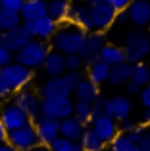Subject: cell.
Wrapping results in <instances>:
<instances>
[{"mask_svg": "<svg viewBox=\"0 0 150 151\" xmlns=\"http://www.w3.org/2000/svg\"><path fill=\"white\" fill-rule=\"evenodd\" d=\"M89 6H94V4H102V2H106V0H85Z\"/></svg>", "mask_w": 150, "mask_h": 151, "instance_id": "cell-49", "label": "cell"}, {"mask_svg": "<svg viewBox=\"0 0 150 151\" xmlns=\"http://www.w3.org/2000/svg\"><path fill=\"white\" fill-rule=\"evenodd\" d=\"M0 119H2L4 126L8 128V132H10V130H15V128H21V126L29 124V122H33L29 119V115L14 101L2 103V107H0Z\"/></svg>", "mask_w": 150, "mask_h": 151, "instance_id": "cell-10", "label": "cell"}, {"mask_svg": "<svg viewBox=\"0 0 150 151\" xmlns=\"http://www.w3.org/2000/svg\"><path fill=\"white\" fill-rule=\"evenodd\" d=\"M64 75H66V78L69 81V84L73 86V90H75V86H77L79 82H81L83 78H85V77H83V73H81V71H66Z\"/></svg>", "mask_w": 150, "mask_h": 151, "instance_id": "cell-38", "label": "cell"}, {"mask_svg": "<svg viewBox=\"0 0 150 151\" xmlns=\"http://www.w3.org/2000/svg\"><path fill=\"white\" fill-rule=\"evenodd\" d=\"M0 107H2V100H0Z\"/></svg>", "mask_w": 150, "mask_h": 151, "instance_id": "cell-53", "label": "cell"}, {"mask_svg": "<svg viewBox=\"0 0 150 151\" xmlns=\"http://www.w3.org/2000/svg\"><path fill=\"white\" fill-rule=\"evenodd\" d=\"M129 21L135 27L150 25V0H133L127 8Z\"/></svg>", "mask_w": 150, "mask_h": 151, "instance_id": "cell-18", "label": "cell"}, {"mask_svg": "<svg viewBox=\"0 0 150 151\" xmlns=\"http://www.w3.org/2000/svg\"><path fill=\"white\" fill-rule=\"evenodd\" d=\"M131 81L139 82L141 86H146L150 82V65L139 61V63H133V69H131Z\"/></svg>", "mask_w": 150, "mask_h": 151, "instance_id": "cell-30", "label": "cell"}, {"mask_svg": "<svg viewBox=\"0 0 150 151\" xmlns=\"http://www.w3.org/2000/svg\"><path fill=\"white\" fill-rule=\"evenodd\" d=\"M2 73H4V77H6V81L10 82V86H12L14 92L23 90V88H29V86L33 84V81H35V71L29 69V67H25V65H21V63L15 61V59L4 67Z\"/></svg>", "mask_w": 150, "mask_h": 151, "instance_id": "cell-4", "label": "cell"}, {"mask_svg": "<svg viewBox=\"0 0 150 151\" xmlns=\"http://www.w3.org/2000/svg\"><path fill=\"white\" fill-rule=\"evenodd\" d=\"M144 132H146V128L141 124L133 132H119L110 142V147L116 151H143L141 149V142H143Z\"/></svg>", "mask_w": 150, "mask_h": 151, "instance_id": "cell-11", "label": "cell"}, {"mask_svg": "<svg viewBox=\"0 0 150 151\" xmlns=\"http://www.w3.org/2000/svg\"><path fill=\"white\" fill-rule=\"evenodd\" d=\"M73 98L77 101H96L98 98H100V90H98V84L96 82H92L89 77H85L81 82H79L77 86H75L73 90Z\"/></svg>", "mask_w": 150, "mask_h": 151, "instance_id": "cell-20", "label": "cell"}, {"mask_svg": "<svg viewBox=\"0 0 150 151\" xmlns=\"http://www.w3.org/2000/svg\"><path fill=\"white\" fill-rule=\"evenodd\" d=\"M73 117H77L81 122H85V124L89 126L90 122H92V103H89V101H77V100H75Z\"/></svg>", "mask_w": 150, "mask_h": 151, "instance_id": "cell-32", "label": "cell"}, {"mask_svg": "<svg viewBox=\"0 0 150 151\" xmlns=\"http://www.w3.org/2000/svg\"><path fill=\"white\" fill-rule=\"evenodd\" d=\"M12 96H14V90H12L10 82L6 81L2 69H0V100H8V98H12Z\"/></svg>", "mask_w": 150, "mask_h": 151, "instance_id": "cell-35", "label": "cell"}, {"mask_svg": "<svg viewBox=\"0 0 150 151\" xmlns=\"http://www.w3.org/2000/svg\"><path fill=\"white\" fill-rule=\"evenodd\" d=\"M141 149H143V151H150V130L144 132L143 142H141Z\"/></svg>", "mask_w": 150, "mask_h": 151, "instance_id": "cell-43", "label": "cell"}, {"mask_svg": "<svg viewBox=\"0 0 150 151\" xmlns=\"http://www.w3.org/2000/svg\"><path fill=\"white\" fill-rule=\"evenodd\" d=\"M125 90H127V94H129V96H137V94H141L143 86H141L139 82H135V81H129L127 84H125Z\"/></svg>", "mask_w": 150, "mask_h": 151, "instance_id": "cell-41", "label": "cell"}, {"mask_svg": "<svg viewBox=\"0 0 150 151\" xmlns=\"http://www.w3.org/2000/svg\"><path fill=\"white\" fill-rule=\"evenodd\" d=\"M143 122H144V124H150V107H144V113H143Z\"/></svg>", "mask_w": 150, "mask_h": 151, "instance_id": "cell-46", "label": "cell"}, {"mask_svg": "<svg viewBox=\"0 0 150 151\" xmlns=\"http://www.w3.org/2000/svg\"><path fill=\"white\" fill-rule=\"evenodd\" d=\"M31 40H33L31 33L23 27V23H21V25H17V27H14V29H10V31L4 33V42H2V44L8 46V48L15 54V52H19L23 46L29 44Z\"/></svg>", "mask_w": 150, "mask_h": 151, "instance_id": "cell-17", "label": "cell"}, {"mask_svg": "<svg viewBox=\"0 0 150 151\" xmlns=\"http://www.w3.org/2000/svg\"><path fill=\"white\" fill-rule=\"evenodd\" d=\"M0 151H17L12 144H8V142H4V144H0Z\"/></svg>", "mask_w": 150, "mask_h": 151, "instance_id": "cell-47", "label": "cell"}, {"mask_svg": "<svg viewBox=\"0 0 150 151\" xmlns=\"http://www.w3.org/2000/svg\"><path fill=\"white\" fill-rule=\"evenodd\" d=\"M87 33H89V31H85L83 27L73 25V23H69V21H64V23H60L54 38L50 40V46H52V50L62 52L64 55L81 54L85 38H87Z\"/></svg>", "mask_w": 150, "mask_h": 151, "instance_id": "cell-1", "label": "cell"}, {"mask_svg": "<svg viewBox=\"0 0 150 151\" xmlns=\"http://www.w3.org/2000/svg\"><path fill=\"white\" fill-rule=\"evenodd\" d=\"M110 69H112V65H110V63L98 59V61L92 63V65H87V77H89L92 82H96V84L100 86V84H104V82H108V78H110Z\"/></svg>", "mask_w": 150, "mask_h": 151, "instance_id": "cell-25", "label": "cell"}, {"mask_svg": "<svg viewBox=\"0 0 150 151\" xmlns=\"http://www.w3.org/2000/svg\"><path fill=\"white\" fill-rule=\"evenodd\" d=\"M39 94L42 100L46 98H64V96H73V86L66 78V75L60 77H48L41 86H39Z\"/></svg>", "mask_w": 150, "mask_h": 151, "instance_id": "cell-9", "label": "cell"}, {"mask_svg": "<svg viewBox=\"0 0 150 151\" xmlns=\"http://www.w3.org/2000/svg\"><path fill=\"white\" fill-rule=\"evenodd\" d=\"M69 6H71V0H48V15L54 17L58 23H64L68 21Z\"/></svg>", "mask_w": 150, "mask_h": 151, "instance_id": "cell-27", "label": "cell"}, {"mask_svg": "<svg viewBox=\"0 0 150 151\" xmlns=\"http://www.w3.org/2000/svg\"><path fill=\"white\" fill-rule=\"evenodd\" d=\"M108 98H98L96 101H92V119L102 117V115H108Z\"/></svg>", "mask_w": 150, "mask_h": 151, "instance_id": "cell-34", "label": "cell"}, {"mask_svg": "<svg viewBox=\"0 0 150 151\" xmlns=\"http://www.w3.org/2000/svg\"><path fill=\"white\" fill-rule=\"evenodd\" d=\"M0 6H2V8H8V10H14V12H19V14H21L23 6H25V0H0Z\"/></svg>", "mask_w": 150, "mask_h": 151, "instance_id": "cell-37", "label": "cell"}, {"mask_svg": "<svg viewBox=\"0 0 150 151\" xmlns=\"http://www.w3.org/2000/svg\"><path fill=\"white\" fill-rule=\"evenodd\" d=\"M66 67H68V71H81L87 65L81 54H68L66 55Z\"/></svg>", "mask_w": 150, "mask_h": 151, "instance_id": "cell-33", "label": "cell"}, {"mask_svg": "<svg viewBox=\"0 0 150 151\" xmlns=\"http://www.w3.org/2000/svg\"><path fill=\"white\" fill-rule=\"evenodd\" d=\"M21 23H23V17L19 12H14V10H8V8L0 6V31L6 33V31L21 25Z\"/></svg>", "mask_w": 150, "mask_h": 151, "instance_id": "cell-29", "label": "cell"}, {"mask_svg": "<svg viewBox=\"0 0 150 151\" xmlns=\"http://www.w3.org/2000/svg\"><path fill=\"white\" fill-rule=\"evenodd\" d=\"M106 2L110 4V6L114 8V10L117 12V14H119V12H125L129 8V4L133 2V0H106Z\"/></svg>", "mask_w": 150, "mask_h": 151, "instance_id": "cell-39", "label": "cell"}, {"mask_svg": "<svg viewBox=\"0 0 150 151\" xmlns=\"http://www.w3.org/2000/svg\"><path fill=\"white\" fill-rule=\"evenodd\" d=\"M123 52H125V59L129 63H139L148 55L150 38L146 31H143V27H135L127 33L123 42Z\"/></svg>", "mask_w": 150, "mask_h": 151, "instance_id": "cell-3", "label": "cell"}, {"mask_svg": "<svg viewBox=\"0 0 150 151\" xmlns=\"http://www.w3.org/2000/svg\"><path fill=\"white\" fill-rule=\"evenodd\" d=\"M8 144H12L17 151H33L41 144L39 140V134L35 130V122H29V124L21 126V128H15L8 132Z\"/></svg>", "mask_w": 150, "mask_h": 151, "instance_id": "cell-5", "label": "cell"}, {"mask_svg": "<svg viewBox=\"0 0 150 151\" xmlns=\"http://www.w3.org/2000/svg\"><path fill=\"white\" fill-rule=\"evenodd\" d=\"M116 21H119V23H127V21H129L127 10H125V12H119V14H117V19H116Z\"/></svg>", "mask_w": 150, "mask_h": 151, "instance_id": "cell-45", "label": "cell"}, {"mask_svg": "<svg viewBox=\"0 0 150 151\" xmlns=\"http://www.w3.org/2000/svg\"><path fill=\"white\" fill-rule=\"evenodd\" d=\"M50 149L52 151H83V145L77 140H69L66 136H60L50 144Z\"/></svg>", "mask_w": 150, "mask_h": 151, "instance_id": "cell-31", "label": "cell"}, {"mask_svg": "<svg viewBox=\"0 0 150 151\" xmlns=\"http://www.w3.org/2000/svg\"><path fill=\"white\" fill-rule=\"evenodd\" d=\"M141 103H143L144 107H150V82L146 86H143V90H141Z\"/></svg>", "mask_w": 150, "mask_h": 151, "instance_id": "cell-42", "label": "cell"}, {"mask_svg": "<svg viewBox=\"0 0 150 151\" xmlns=\"http://www.w3.org/2000/svg\"><path fill=\"white\" fill-rule=\"evenodd\" d=\"M75 109V101L71 100V96H64V98H46L42 100L41 105V115L50 119H56V121H62V119H68L73 115Z\"/></svg>", "mask_w": 150, "mask_h": 151, "instance_id": "cell-6", "label": "cell"}, {"mask_svg": "<svg viewBox=\"0 0 150 151\" xmlns=\"http://www.w3.org/2000/svg\"><path fill=\"white\" fill-rule=\"evenodd\" d=\"M131 69H133V63H129V61H121V63L112 65L108 82L112 86H125L131 81Z\"/></svg>", "mask_w": 150, "mask_h": 151, "instance_id": "cell-24", "label": "cell"}, {"mask_svg": "<svg viewBox=\"0 0 150 151\" xmlns=\"http://www.w3.org/2000/svg\"><path fill=\"white\" fill-rule=\"evenodd\" d=\"M148 38H150V29H148Z\"/></svg>", "mask_w": 150, "mask_h": 151, "instance_id": "cell-52", "label": "cell"}, {"mask_svg": "<svg viewBox=\"0 0 150 151\" xmlns=\"http://www.w3.org/2000/svg\"><path fill=\"white\" fill-rule=\"evenodd\" d=\"M81 145H83V151H102L106 147V144L102 142V138L96 134V130L92 128V126H87L85 128V134H83L81 140Z\"/></svg>", "mask_w": 150, "mask_h": 151, "instance_id": "cell-26", "label": "cell"}, {"mask_svg": "<svg viewBox=\"0 0 150 151\" xmlns=\"http://www.w3.org/2000/svg\"><path fill=\"white\" fill-rule=\"evenodd\" d=\"M90 126L96 130V134L102 138V142H104L106 145H110V142L119 134V122L114 117H110V115H102V117L92 119Z\"/></svg>", "mask_w": 150, "mask_h": 151, "instance_id": "cell-15", "label": "cell"}, {"mask_svg": "<svg viewBox=\"0 0 150 151\" xmlns=\"http://www.w3.org/2000/svg\"><path fill=\"white\" fill-rule=\"evenodd\" d=\"M117 12L110 6L108 2L94 4L90 6V21H92V31H106L116 23Z\"/></svg>", "mask_w": 150, "mask_h": 151, "instance_id": "cell-12", "label": "cell"}, {"mask_svg": "<svg viewBox=\"0 0 150 151\" xmlns=\"http://www.w3.org/2000/svg\"><path fill=\"white\" fill-rule=\"evenodd\" d=\"M12 61H14V52L8 48V46L0 44V69H4V67Z\"/></svg>", "mask_w": 150, "mask_h": 151, "instance_id": "cell-36", "label": "cell"}, {"mask_svg": "<svg viewBox=\"0 0 150 151\" xmlns=\"http://www.w3.org/2000/svg\"><path fill=\"white\" fill-rule=\"evenodd\" d=\"M50 48H52V46H48V42L33 38L27 46H23L19 52H15L14 59L19 61L21 65L37 71V69H42V65H44L46 58H48V54H50Z\"/></svg>", "mask_w": 150, "mask_h": 151, "instance_id": "cell-2", "label": "cell"}, {"mask_svg": "<svg viewBox=\"0 0 150 151\" xmlns=\"http://www.w3.org/2000/svg\"><path fill=\"white\" fill-rule=\"evenodd\" d=\"M42 71L46 73V77H60L68 71L66 67V55L58 50H50L48 58H46L44 65H42Z\"/></svg>", "mask_w": 150, "mask_h": 151, "instance_id": "cell-21", "label": "cell"}, {"mask_svg": "<svg viewBox=\"0 0 150 151\" xmlns=\"http://www.w3.org/2000/svg\"><path fill=\"white\" fill-rule=\"evenodd\" d=\"M48 15V0H25V6L21 10L23 21H35Z\"/></svg>", "mask_w": 150, "mask_h": 151, "instance_id": "cell-23", "label": "cell"}, {"mask_svg": "<svg viewBox=\"0 0 150 151\" xmlns=\"http://www.w3.org/2000/svg\"><path fill=\"white\" fill-rule=\"evenodd\" d=\"M100 59L110 65H116V63H121V61H127L125 59V52H123V46H116V44H104L100 50Z\"/></svg>", "mask_w": 150, "mask_h": 151, "instance_id": "cell-28", "label": "cell"}, {"mask_svg": "<svg viewBox=\"0 0 150 151\" xmlns=\"http://www.w3.org/2000/svg\"><path fill=\"white\" fill-rule=\"evenodd\" d=\"M33 122H35V130H37V134H39L41 144L50 145L56 138H60V121L41 115V117Z\"/></svg>", "mask_w": 150, "mask_h": 151, "instance_id": "cell-14", "label": "cell"}, {"mask_svg": "<svg viewBox=\"0 0 150 151\" xmlns=\"http://www.w3.org/2000/svg\"><path fill=\"white\" fill-rule=\"evenodd\" d=\"M102 151H116V149H112V147H110V145H108V147H104Z\"/></svg>", "mask_w": 150, "mask_h": 151, "instance_id": "cell-51", "label": "cell"}, {"mask_svg": "<svg viewBox=\"0 0 150 151\" xmlns=\"http://www.w3.org/2000/svg\"><path fill=\"white\" fill-rule=\"evenodd\" d=\"M137 126H139V124H137L133 119H125V121L119 122V132H133Z\"/></svg>", "mask_w": 150, "mask_h": 151, "instance_id": "cell-40", "label": "cell"}, {"mask_svg": "<svg viewBox=\"0 0 150 151\" xmlns=\"http://www.w3.org/2000/svg\"><path fill=\"white\" fill-rule=\"evenodd\" d=\"M106 44V33L104 31H89L85 38V44H83L81 55L85 59V65H92L94 61L100 59V50Z\"/></svg>", "mask_w": 150, "mask_h": 151, "instance_id": "cell-13", "label": "cell"}, {"mask_svg": "<svg viewBox=\"0 0 150 151\" xmlns=\"http://www.w3.org/2000/svg\"><path fill=\"white\" fill-rule=\"evenodd\" d=\"M12 101L17 103V105L29 115L31 121H37V119L41 117L42 98H41V94H39V90H33L31 86L29 88H23V90H17V92H14V96H12Z\"/></svg>", "mask_w": 150, "mask_h": 151, "instance_id": "cell-7", "label": "cell"}, {"mask_svg": "<svg viewBox=\"0 0 150 151\" xmlns=\"http://www.w3.org/2000/svg\"><path fill=\"white\" fill-rule=\"evenodd\" d=\"M131 111H133V103H131V100H129L127 96L108 98V111H106V113H108L110 117H114L117 122L129 119Z\"/></svg>", "mask_w": 150, "mask_h": 151, "instance_id": "cell-19", "label": "cell"}, {"mask_svg": "<svg viewBox=\"0 0 150 151\" xmlns=\"http://www.w3.org/2000/svg\"><path fill=\"white\" fill-rule=\"evenodd\" d=\"M23 27L31 33V37H33V38L50 42L54 38V35H56L60 23H58L54 17H50V15H44V17L35 19V21H23Z\"/></svg>", "mask_w": 150, "mask_h": 151, "instance_id": "cell-8", "label": "cell"}, {"mask_svg": "<svg viewBox=\"0 0 150 151\" xmlns=\"http://www.w3.org/2000/svg\"><path fill=\"white\" fill-rule=\"evenodd\" d=\"M68 21L73 23V25L83 27L85 31H92V21H90V6L85 2V0H71Z\"/></svg>", "mask_w": 150, "mask_h": 151, "instance_id": "cell-16", "label": "cell"}, {"mask_svg": "<svg viewBox=\"0 0 150 151\" xmlns=\"http://www.w3.org/2000/svg\"><path fill=\"white\" fill-rule=\"evenodd\" d=\"M6 140H8V128L4 126L2 119H0V144H4Z\"/></svg>", "mask_w": 150, "mask_h": 151, "instance_id": "cell-44", "label": "cell"}, {"mask_svg": "<svg viewBox=\"0 0 150 151\" xmlns=\"http://www.w3.org/2000/svg\"><path fill=\"white\" fill-rule=\"evenodd\" d=\"M33 151H52V149H50V145H44V144H39V145H37V147H35Z\"/></svg>", "mask_w": 150, "mask_h": 151, "instance_id": "cell-48", "label": "cell"}, {"mask_svg": "<svg viewBox=\"0 0 150 151\" xmlns=\"http://www.w3.org/2000/svg\"><path fill=\"white\" fill-rule=\"evenodd\" d=\"M85 128H87V124L81 122L77 117H73V115L60 121V136H66V138H69V140L79 142L83 138V134H85Z\"/></svg>", "mask_w": 150, "mask_h": 151, "instance_id": "cell-22", "label": "cell"}, {"mask_svg": "<svg viewBox=\"0 0 150 151\" xmlns=\"http://www.w3.org/2000/svg\"><path fill=\"white\" fill-rule=\"evenodd\" d=\"M4 42V31H0V44Z\"/></svg>", "mask_w": 150, "mask_h": 151, "instance_id": "cell-50", "label": "cell"}]
</instances>
